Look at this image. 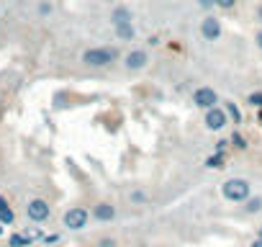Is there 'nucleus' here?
<instances>
[{
  "label": "nucleus",
  "mask_w": 262,
  "mask_h": 247,
  "mask_svg": "<svg viewBox=\"0 0 262 247\" xmlns=\"http://www.w3.org/2000/svg\"><path fill=\"white\" fill-rule=\"evenodd\" d=\"M118 57H121V54H118L116 47H90V49L82 52L80 62H82L85 67H90V70H105V67L116 65Z\"/></svg>",
  "instance_id": "1"
},
{
  "label": "nucleus",
  "mask_w": 262,
  "mask_h": 247,
  "mask_svg": "<svg viewBox=\"0 0 262 247\" xmlns=\"http://www.w3.org/2000/svg\"><path fill=\"white\" fill-rule=\"evenodd\" d=\"M111 26L116 31V36L121 42H134L137 36V29H134V16H131V11L126 6H116L113 13H111Z\"/></svg>",
  "instance_id": "2"
},
{
  "label": "nucleus",
  "mask_w": 262,
  "mask_h": 247,
  "mask_svg": "<svg viewBox=\"0 0 262 247\" xmlns=\"http://www.w3.org/2000/svg\"><path fill=\"white\" fill-rule=\"evenodd\" d=\"M221 196H224L226 201H231V203H244V201L252 196V186H249V180H244V178H229V180H224V186H221Z\"/></svg>",
  "instance_id": "3"
},
{
  "label": "nucleus",
  "mask_w": 262,
  "mask_h": 247,
  "mask_svg": "<svg viewBox=\"0 0 262 247\" xmlns=\"http://www.w3.org/2000/svg\"><path fill=\"white\" fill-rule=\"evenodd\" d=\"M203 123H206L208 132H224V129L229 127V113H226V108H221V106L208 108L206 116H203Z\"/></svg>",
  "instance_id": "4"
},
{
  "label": "nucleus",
  "mask_w": 262,
  "mask_h": 247,
  "mask_svg": "<svg viewBox=\"0 0 262 247\" xmlns=\"http://www.w3.org/2000/svg\"><path fill=\"white\" fill-rule=\"evenodd\" d=\"M88 219H90L88 209H82V206H72V209L64 214V227L72 229V232H80V229L88 227Z\"/></svg>",
  "instance_id": "5"
},
{
  "label": "nucleus",
  "mask_w": 262,
  "mask_h": 247,
  "mask_svg": "<svg viewBox=\"0 0 262 247\" xmlns=\"http://www.w3.org/2000/svg\"><path fill=\"white\" fill-rule=\"evenodd\" d=\"M49 214H52V206H49L44 198H31V201H29V206H26V216H29L31 221H36V224L47 221V219H49Z\"/></svg>",
  "instance_id": "6"
},
{
  "label": "nucleus",
  "mask_w": 262,
  "mask_h": 247,
  "mask_svg": "<svg viewBox=\"0 0 262 247\" xmlns=\"http://www.w3.org/2000/svg\"><path fill=\"white\" fill-rule=\"evenodd\" d=\"M149 65V52L147 49H131L126 57H123V67L128 72H139Z\"/></svg>",
  "instance_id": "7"
},
{
  "label": "nucleus",
  "mask_w": 262,
  "mask_h": 247,
  "mask_svg": "<svg viewBox=\"0 0 262 247\" xmlns=\"http://www.w3.org/2000/svg\"><path fill=\"white\" fill-rule=\"evenodd\" d=\"M221 34H224V26H221V21L216 16H206L201 21V36H203V42H219Z\"/></svg>",
  "instance_id": "8"
},
{
  "label": "nucleus",
  "mask_w": 262,
  "mask_h": 247,
  "mask_svg": "<svg viewBox=\"0 0 262 247\" xmlns=\"http://www.w3.org/2000/svg\"><path fill=\"white\" fill-rule=\"evenodd\" d=\"M193 103L198 106V108H216V103H219V95H216V90L213 88H208V85H203V88H195L193 90Z\"/></svg>",
  "instance_id": "9"
},
{
  "label": "nucleus",
  "mask_w": 262,
  "mask_h": 247,
  "mask_svg": "<svg viewBox=\"0 0 262 247\" xmlns=\"http://www.w3.org/2000/svg\"><path fill=\"white\" fill-rule=\"evenodd\" d=\"M93 216H95L98 221H113V219H116V206L108 203V201H100V203L93 206Z\"/></svg>",
  "instance_id": "10"
},
{
  "label": "nucleus",
  "mask_w": 262,
  "mask_h": 247,
  "mask_svg": "<svg viewBox=\"0 0 262 247\" xmlns=\"http://www.w3.org/2000/svg\"><path fill=\"white\" fill-rule=\"evenodd\" d=\"M224 160H226V157H224L221 152H213L211 157H206V168H208V170H221V168H224Z\"/></svg>",
  "instance_id": "11"
},
{
  "label": "nucleus",
  "mask_w": 262,
  "mask_h": 247,
  "mask_svg": "<svg viewBox=\"0 0 262 247\" xmlns=\"http://www.w3.org/2000/svg\"><path fill=\"white\" fill-rule=\"evenodd\" d=\"M262 209V196H249L247 201H244V211L247 214H257Z\"/></svg>",
  "instance_id": "12"
},
{
  "label": "nucleus",
  "mask_w": 262,
  "mask_h": 247,
  "mask_svg": "<svg viewBox=\"0 0 262 247\" xmlns=\"http://www.w3.org/2000/svg\"><path fill=\"white\" fill-rule=\"evenodd\" d=\"M31 244V237H26V234H13L11 237V247H29Z\"/></svg>",
  "instance_id": "13"
},
{
  "label": "nucleus",
  "mask_w": 262,
  "mask_h": 247,
  "mask_svg": "<svg viewBox=\"0 0 262 247\" xmlns=\"http://www.w3.org/2000/svg\"><path fill=\"white\" fill-rule=\"evenodd\" d=\"M13 209L11 206H6V209H0V224H13Z\"/></svg>",
  "instance_id": "14"
},
{
  "label": "nucleus",
  "mask_w": 262,
  "mask_h": 247,
  "mask_svg": "<svg viewBox=\"0 0 262 247\" xmlns=\"http://www.w3.org/2000/svg\"><path fill=\"white\" fill-rule=\"evenodd\" d=\"M224 108H226V113L231 116V121H234V123H239V121H242V113H239V108H236L234 103H224Z\"/></svg>",
  "instance_id": "15"
},
{
  "label": "nucleus",
  "mask_w": 262,
  "mask_h": 247,
  "mask_svg": "<svg viewBox=\"0 0 262 247\" xmlns=\"http://www.w3.org/2000/svg\"><path fill=\"white\" fill-rule=\"evenodd\" d=\"M131 203H134V206H139V203H147V193L144 191H131Z\"/></svg>",
  "instance_id": "16"
},
{
  "label": "nucleus",
  "mask_w": 262,
  "mask_h": 247,
  "mask_svg": "<svg viewBox=\"0 0 262 247\" xmlns=\"http://www.w3.org/2000/svg\"><path fill=\"white\" fill-rule=\"evenodd\" d=\"M247 103L254 106V108H262V93H249L247 95Z\"/></svg>",
  "instance_id": "17"
},
{
  "label": "nucleus",
  "mask_w": 262,
  "mask_h": 247,
  "mask_svg": "<svg viewBox=\"0 0 262 247\" xmlns=\"http://www.w3.org/2000/svg\"><path fill=\"white\" fill-rule=\"evenodd\" d=\"M236 6V0H216V8H221V11H231Z\"/></svg>",
  "instance_id": "18"
},
{
  "label": "nucleus",
  "mask_w": 262,
  "mask_h": 247,
  "mask_svg": "<svg viewBox=\"0 0 262 247\" xmlns=\"http://www.w3.org/2000/svg\"><path fill=\"white\" fill-rule=\"evenodd\" d=\"M231 142H234V147H239V150H247V139H244L242 134H234V137H231Z\"/></svg>",
  "instance_id": "19"
},
{
  "label": "nucleus",
  "mask_w": 262,
  "mask_h": 247,
  "mask_svg": "<svg viewBox=\"0 0 262 247\" xmlns=\"http://www.w3.org/2000/svg\"><path fill=\"white\" fill-rule=\"evenodd\" d=\"M98 247H118V242H116L113 237H103V239L98 242Z\"/></svg>",
  "instance_id": "20"
},
{
  "label": "nucleus",
  "mask_w": 262,
  "mask_h": 247,
  "mask_svg": "<svg viewBox=\"0 0 262 247\" xmlns=\"http://www.w3.org/2000/svg\"><path fill=\"white\" fill-rule=\"evenodd\" d=\"M198 6L203 11H211V8H216V0H198Z\"/></svg>",
  "instance_id": "21"
},
{
  "label": "nucleus",
  "mask_w": 262,
  "mask_h": 247,
  "mask_svg": "<svg viewBox=\"0 0 262 247\" xmlns=\"http://www.w3.org/2000/svg\"><path fill=\"white\" fill-rule=\"evenodd\" d=\"M226 145H229L226 139H219V142H216V147H213V152H221V155H224V152H226Z\"/></svg>",
  "instance_id": "22"
},
{
  "label": "nucleus",
  "mask_w": 262,
  "mask_h": 247,
  "mask_svg": "<svg viewBox=\"0 0 262 247\" xmlns=\"http://www.w3.org/2000/svg\"><path fill=\"white\" fill-rule=\"evenodd\" d=\"M254 44H257V49H262V29L254 34Z\"/></svg>",
  "instance_id": "23"
},
{
  "label": "nucleus",
  "mask_w": 262,
  "mask_h": 247,
  "mask_svg": "<svg viewBox=\"0 0 262 247\" xmlns=\"http://www.w3.org/2000/svg\"><path fill=\"white\" fill-rule=\"evenodd\" d=\"M249 247H262V239H259V237H257V239H254V242H252V244H249Z\"/></svg>",
  "instance_id": "24"
},
{
  "label": "nucleus",
  "mask_w": 262,
  "mask_h": 247,
  "mask_svg": "<svg viewBox=\"0 0 262 247\" xmlns=\"http://www.w3.org/2000/svg\"><path fill=\"white\" fill-rule=\"evenodd\" d=\"M257 21H259V24H262V6H259V8H257Z\"/></svg>",
  "instance_id": "25"
},
{
  "label": "nucleus",
  "mask_w": 262,
  "mask_h": 247,
  "mask_svg": "<svg viewBox=\"0 0 262 247\" xmlns=\"http://www.w3.org/2000/svg\"><path fill=\"white\" fill-rule=\"evenodd\" d=\"M6 206H8V201H6V198H0V209H6Z\"/></svg>",
  "instance_id": "26"
},
{
  "label": "nucleus",
  "mask_w": 262,
  "mask_h": 247,
  "mask_svg": "<svg viewBox=\"0 0 262 247\" xmlns=\"http://www.w3.org/2000/svg\"><path fill=\"white\" fill-rule=\"evenodd\" d=\"M257 237H259V239H262V227H259V234H257Z\"/></svg>",
  "instance_id": "27"
},
{
  "label": "nucleus",
  "mask_w": 262,
  "mask_h": 247,
  "mask_svg": "<svg viewBox=\"0 0 262 247\" xmlns=\"http://www.w3.org/2000/svg\"><path fill=\"white\" fill-rule=\"evenodd\" d=\"M259 121H262V108H259Z\"/></svg>",
  "instance_id": "28"
},
{
  "label": "nucleus",
  "mask_w": 262,
  "mask_h": 247,
  "mask_svg": "<svg viewBox=\"0 0 262 247\" xmlns=\"http://www.w3.org/2000/svg\"><path fill=\"white\" fill-rule=\"evenodd\" d=\"M0 234H3V224H0Z\"/></svg>",
  "instance_id": "29"
}]
</instances>
